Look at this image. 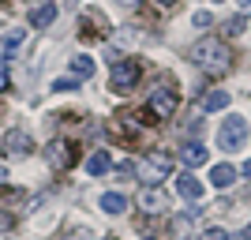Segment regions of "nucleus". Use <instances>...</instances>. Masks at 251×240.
<instances>
[{
  "mask_svg": "<svg viewBox=\"0 0 251 240\" xmlns=\"http://www.w3.org/2000/svg\"><path fill=\"white\" fill-rule=\"evenodd\" d=\"M244 173H248V177H251V158H248V161H244Z\"/></svg>",
  "mask_w": 251,
  "mask_h": 240,
  "instance_id": "26",
  "label": "nucleus"
},
{
  "mask_svg": "<svg viewBox=\"0 0 251 240\" xmlns=\"http://www.w3.org/2000/svg\"><path fill=\"white\" fill-rule=\"evenodd\" d=\"M244 240H251V225H248V229H244Z\"/></svg>",
  "mask_w": 251,
  "mask_h": 240,
  "instance_id": "28",
  "label": "nucleus"
},
{
  "mask_svg": "<svg viewBox=\"0 0 251 240\" xmlns=\"http://www.w3.org/2000/svg\"><path fill=\"white\" fill-rule=\"evenodd\" d=\"M0 4H8V0H0Z\"/></svg>",
  "mask_w": 251,
  "mask_h": 240,
  "instance_id": "31",
  "label": "nucleus"
},
{
  "mask_svg": "<svg viewBox=\"0 0 251 240\" xmlns=\"http://www.w3.org/2000/svg\"><path fill=\"white\" fill-rule=\"evenodd\" d=\"M199 240H229V233H225V229H218V225H214V229H206V233H202Z\"/></svg>",
  "mask_w": 251,
  "mask_h": 240,
  "instance_id": "20",
  "label": "nucleus"
},
{
  "mask_svg": "<svg viewBox=\"0 0 251 240\" xmlns=\"http://www.w3.org/2000/svg\"><path fill=\"white\" fill-rule=\"evenodd\" d=\"M75 86H79V79H56L52 90H56V94H68V90H75Z\"/></svg>",
  "mask_w": 251,
  "mask_h": 240,
  "instance_id": "19",
  "label": "nucleus"
},
{
  "mask_svg": "<svg viewBox=\"0 0 251 240\" xmlns=\"http://www.w3.org/2000/svg\"><path fill=\"white\" fill-rule=\"evenodd\" d=\"M191 23H195L199 30H210V27H214V15H210V11H195V15H191Z\"/></svg>",
  "mask_w": 251,
  "mask_h": 240,
  "instance_id": "18",
  "label": "nucleus"
},
{
  "mask_svg": "<svg viewBox=\"0 0 251 240\" xmlns=\"http://www.w3.org/2000/svg\"><path fill=\"white\" fill-rule=\"evenodd\" d=\"M45 158H49V165L56 169H68L75 161V146L68 143V139H52L49 146H45Z\"/></svg>",
  "mask_w": 251,
  "mask_h": 240,
  "instance_id": "7",
  "label": "nucleus"
},
{
  "mask_svg": "<svg viewBox=\"0 0 251 240\" xmlns=\"http://www.w3.org/2000/svg\"><path fill=\"white\" fill-rule=\"evenodd\" d=\"M157 4H165V8H169V4H176V0H157Z\"/></svg>",
  "mask_w": 251,
  "mask_h": 240,
  "instance_id": "29",
  "label": "nucleus"
},
{
  "mask_svg": "<svg viewBox=\"0 0 251 240\" xmlns=\"http://www.w3.org/2000/svg\"><path fill=\"white\" fill-rule=\"evenodd\" d=\"M0 229H11V214H0Z\"/></svg>",
  "mask_w": 251,
  "mask_h": 240,
  "instance_id": "25",
  "label": "nucleus"
},
{
  "mask_svg": "<svg viewBox=\"0 0 251 240\" xmlns=\"http://www.w3.org/2000/svg\"><path fill=\"white\" fill-rule=\"evenodd\" d=\"M4 154L8 158H26L34 150V139H30V132H23V128H11L8 135H4Z\"/></svg>",
  "mask_w": 251,
  "mask_h": 240,
  "instance_id": "5",
  "label": "nucleus"
},
{
  "mask_svg": "<svg viewBox=\"0 0 251 240\" xmlns=\"http://www.w3.org/2000/svg\"><path fill=\"white\" fill-rule=\"evenodd\" d=\"M225 105H229V90H210V94L199 98L202 113H218V109H225Z\"/></svg>",
  "mask_w": 251,
  "mask_h": 240,
  "instance_id": "13",
  "label": "nucleus"
},
{
  "mask_svg": "<svg viewBox=\"0 0 251 240\" xmlns=\"http://www.w3.org/2000/svg\"><path fill=\"white\" fill-rule=\"evenodd\" d=\"M120 4H127V8H135V4H139V0H120Z\"/></svg>",
  "mask_w": 251,
  "mask_h": 240,
  "instance_id": "27",
  "label": "nucleus"
},
{
  "mask_svg": "<svg viewBox=\"0 0 251 240\" xmlns=\"http://www.w3.org/2000/svg\"><path fill=\"white\" fill-rule=\"evenodd\" d=\"M109 169H113V161H109L105 150H94V154L86 158V173H90V177H105Z\"/></svg>",
  "mask_w": 251,
  "mask_h": 240,
  "instance_id": "15",
  "label": "nucleus"
},
{
  "mask_svg": "<svg viewBox=\"0 0 251 240\" xmlns=\"http://www.w3.org/2000/svg\"><path fill=\"white\" fill-rule=\"evenodd\" d=\"M214 4H218V0H214Z\"/></svg>",
  "mask_w": 251,
  "mask_h": 240,
  "instance_id": "32",
  "label": "nucleus"
},
{
  "mask_svg": "<svg viewBox=\"0 0 251 240\" xmlns=\"http://www.w3.org/2000/svg\"><path fill=\"white\" fill-rule=\"evenodd\" d=\"M116 177H120V180L135 177V165H131V161H120V165H116Z\"/></svg>",
  "mask_w": 251,
  "mask_h": 240,
  "instance_id": "21",
  "label": "nucleus"
},
{
  "mask_svg": "<svg viewBox=\"0 0 251 240\" xmlns=\"http://www.w3.org/2000/svg\"><path fill=\"white\" fill-rule=\"evenodd\" d=\"M248 135H251V124L244 120L240 113H236V116H229V120L221 124V132H218V146H221V150H240V146L248 143Z\"/></svg>",
  "mask_w": 251,
  "mask_h": 240,
  "instance_id": "3",
  "label": "nucleus"
},
{
  "mask_svg": "<svg viewBox=\"0 0 251 240\" xmlns=\"http://www.w3.org/2000/svg\"><path fill=\"white\" fill-rule=\"evenodd\" d=\"M191 60H195V68H202L206 75H225L232 68V53L229 45L221 42V38H199V42L191 45Z\"/></svg>",
  "mask_w": 251,
  "mask_h": 240,
  "instance_id": "1",
  "label": "nucleus"
},
{
  "mask_svg": "<svg viewBox=\"0 0 251 240\" xmlns=\"http://www.w3.org/2000/svg\"><path fill=\"white\" fill-rule=\"evenodd\" d=\"M23 38H26V30H8V34H4V53L19 49V45H23Z\"/></svg>",
  "mask_w": 251,
  "mask_h": 240,
  "instance_id": "17",
  "label": "nucleus"
},
{
  "mask_svg": "<svg viewBox=\"0 0 251 240\" xmlns=\"http://www.w3.org/2000/svg\"><path fill=\"white\" fill-rule=\"evenodd\" d=\"M94 56H90V53H79V56H72V75L75 79H90V75H94Z\"/></svg>",
  "mask_w": 251,
  "mask_h": 240,
  "instance_id": "14",
  "label": "nucleus"
},
{
  "mask_svg": "<svg viewBox=\"0 0 251 240\" xmlns=\"http://www.w3.org/2000/svg\"><path fill=\"white\" fill-rule=\"evenodd\" d=\"M236 8H240V15H248V11H251V0H236Z\"/></svg>",
  "mask_w": 251,
  "mask_h": 240,
  "instance_id": "24",
  "label": "nucleus"
},
{
  "mask_svg": "<svg viewBox=\"0 0 251 240\" xmlns=\"http://www.w3.org/2000/svg\"><path fill=\"white\" fill-rule=\"evenodd\" d=\"M139 207L147 210V214H161V210H169V195L161 188H143V195H139Z\"/></svg>",
  "mask_w": 251,
  "mask_h": 240,
  "instance_id": "8",
  "label": "nucleus"
},
{
  "mask_svg": "<svg viewBox=\"0 0 251 240\" xmlns=\"http://www.w3.org/2000/svg\"><path fill=\"white\" fill-rule=\"evenodd\" d=\"M176 105H180V94L173 90V86H157L154 94H150V102H147L150 124H157V120H169V116L176 113Z\"/></svg>",
  "mask_w": 251,
  "mask_h": 240,
  "instance_id": "2",
  "label": "nucleus"
},
{
  "mask_svg": "<svg viewBox=\"0 0 251 240\" xmlns=\"http://www.w3.org/2000/svg\"><path fill=\"white\" fill-rule=\"evenodd\" d=\"M169 169H173V154H169V150H150V154H147V177H150V184L165 180Z\"/></svg>",
  "mask_w": 251,
  "mask_h": 240,
  "instance_id": "6",
  "label": "nucleus"
},
{
  "mask_svg": "<svg viewBox=\"0 0 251 240\" xmlns=\"http://www.w3.org/2000/svg\"><path fill=\"white\" fill-rule=\"evenodd\" d=\"M0 90H11V79H8V68L0 64Z\"/></svg>",
  "mask_w": 251,
  "mask_h": 240,
  "instance_id": "23",
  "label": "nucleus"
},
{
  "mask_svg": "<svg viewBox=\"0 0 251 240\" xmlns=\"http://www.w3.org/2000/svg\"><path fill=\"white\" fill-rule=\"evenodd\" d=\"M52 19H56V0H45L42 8L30 11V27H38V30H42V27H49Z\"/></svg>",
  "mask_w": 251,
  "mask_h": 240,
  "instance_id": "12",
  "label": "nucleus"
},
{
  "mask_svg": "<svg viewBox=\"0 0 251 240\" xmlns=\"http://www.w3.org/2000/svg\"><path fill=\"white\" fill-rule=\"evenodd\" d=\"M180 158H184V165H206V146L202 143H184L180 146Z\"/></svg>",
  "mask_w": 251,
  "mask_h": 240,
  "instance_id": "10",
  "label": "nucleus"
},
{
  "mask_svg": "<svg viewBox=\"0 0 251 240\" xmlns=\"http://www.w3.org/2000/svg\"><path fill=\"white\" fill-rule=\"evenodd\" d=\"M232 180H236V169L232 165H214L210 169V184H214V188H229Z\"/></svg>",
  "mask_w": 251,
  "mask_h": 240,
  "instance_id": "16",
  "label": "nucleus"
},
{
  "mask_svg": "<svg viewBox=\"0 0 251 240\" xmlns=\"http://www.w3.org/2000/svg\"><path fill=\"white\" fill-rule=\"evenodd\" d=\"M202 191H206V188H202V180L195 177V173H180V177H176V195H184V199H199Z\"/></svg>",
  "mask_w": 251,
  "mask_h": 240,
  "instance_id": "9",
  "label": "nucleus"
},
{
  "mask_svg": "<svg viewBox=\"0 0 251 240\" xmlns=\"http://www.w3.org/2000/svg\"><path fill=\"white\" fill-rule=\"evenodd\" d=\"M98 207H101L105 214H124V210H127V195H120V191H105V195L98 199Z\"/></svg>",
  "mask_w": 251,
  "mask_h": 240,
  "instance_id": "11",
  "label": "nucleus"
},
{
  "mask_svg": "<svg viewBox=\"0 0 251 240\" xmlns=\"http://www.w3.org/2000/svg\"><path fill=\"white\" fill-rule=\"evenodd\" d=\"M139 75H143V68H139V60H113V79H109V86H113L116 94H127V90H135Z\"/></svg>",
  "mask_w": 251,
  "mask_h": 240,
  "instance_id": "4",
  "label": "nucleus"
},
{
  "mask_svg": "<svg viewBox=\"0 0 251 240\" xmlns=\"http://www.w3.org/2000/svg\"><path fill=\"white\" fill-rule=\"evenodd\" d=\"M229 34H232V38L244 34V15H232V19H229Z\"/></svg>",
  "mask_w": 251,
  "mask_h": 240,
  "instance_id": "22",
  "label": "nucleus"
},
{
  "mask_svg": "<svg viewBox=\"0 0 251 240\" xmlns=\"http://www.w3.org/2000/svg\"><path fill=\"white\" fill-rule=\"evenodd\" d=\"M229 240H244V233H236V237H229Z\"/></svg>",
  "mask_w": 251,
  "mask_h": 240,
  "instance_id": "30",
  "label": "nucleus"
}]
</instances>
